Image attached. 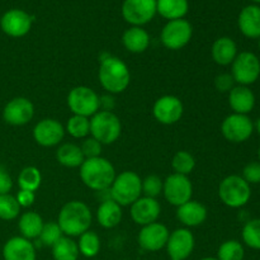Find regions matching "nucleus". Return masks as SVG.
<instances>
[{"instance_id":"obj_1","label":"nucleus","mask_w":260,"mask_h":260,"mask_svg":"<svg viewBox=\"0 0 260 260\" xmlns=\"http://www.w3.org/2000/svg\"><path fill=\"white\" fill-rule=\"evenodd\" d=\"M101 57L98 78L102 88L109 94L123 93L131 83V74L128 68L121 58L104 53Z\"/></svg>"},{"instance_id":"obj_2","label":"nucleus","mask_w":260,"mask_h":260,"mask_svg":"<svg viewBox=\"0 0 260 260\" xmlns=\"http://www.w3.org/2000/svg\"><path fill=\"white\" fill-rule=\"evenodd\" d=\"M90 208L81 201H70L65 203L58 212L57 223L65 236L75 238L86 233L91 226Z\"/></svg>"},{"instance_id":"obj_3","label":"nucleus","mask_w":260,"mask_h":260,"mask_svg":"<svg viewBox=\"0 0 260 260\" xmlns=\"http://www.w3.org/2000/svg\"><path fill=\"white\" fill-rule=\"evenodd\" d=\"M79 174L81 182L95 192L108 190L117 175L113 164L102 156L84 160Z\"/></svg>"},{"instance_id":"obj_4","label":"nucleus","mask_w":260,"mask_h":260,"mask_svg":"<svg viewBox=\"0 0 260 260\" xmlns=\"http://www.w3.org/2000/svg\"><path fill=\"white\" fill-rule=\"evenodd\" d=\"M108 190L111 200L118 203L121 207L131 206L141 197L142 179L137 173L127 170V172L116 175Z\"/></svg>"},{"instance_id":"obj_5","label":"nucleus","mask_w":260,"mask_h":260,"mask_svg":"<svg viewBox=\"0 0 260 260\" xmlns=\"http://www.w3.org/2000/svg\"><path fill=\"white\" fill-rule=\"evenodd\" d=\"M122 134V123L116 113L111 111H98L90 117V136L102 145H112Z\"/></svg>"},{"instance_id":"obj_6","label":"nucleus","mask_w":260,"mask_h":260,"mask_svg":"<svg viewBox=\"0 0 260 260\" xmlns=\"http://www.w3.org/2000/svg\"><path fill=\"white\" fill-rule=\"evenodd\" d=\"M221 202L230 208H241L250 201L251 188L241 175H229L218 185Z\"/></svg>"},{"instance_id":"obj_7","label":"nucleus","mask_w":260,"mask_h":260,"mask_svg":"<svg viewBox=\"0 0 260 260\" xmlns=\"http://www.w3.org/2000/svg\"><path fill=\"white\" fill-rule=\"evenodd\" d=\"M68 106L71 113L90 118L101 111L99 95L91 88L85 85L75 86L68 95Z\"/></svg>"},{"instance_id":"obj_8","label":"nucleus","mask_w":260,"mask_h":260,"mask_svg":"<svg viewBox=\"0 0 260 260\" xmlns=\"http://www.w3.org/2000/svg\"><path fill=\"white\" fill-rule=\"evenodd\" d=\"M231 76L238 85L249 86L255 83L260 76V60L249 51L238 53L231 63Z\"/></svg>"},{"instance_id":"obj_9","label":"nucleus","mask_w":260,"mask_h":260,"mask_svg":"<svg viewBox=\"0 0 260 260\" xmlns=\"http://www.w3.org/2000/svg\"><path fill=\"white\" fill-rule=\"evenodd\" d=\"M193 27L187 19L168 20L160 33V41L168 50L178 51L188 45L192 40Z\"/></svg>"},{"instance_id":"obj_10","label":"nucleus","mask_w":260,"mask_h":260,"mask_svg":"<svg viewBox=\"0 0 260 260\" xmlns=\"http://www.w3.org/2000/svg\"><path fill=\"white\" fill-rule=\"evenodd\" d=\"M156 0H124L122 17L132 27H142L156 15Z\"/></svg>"},{"instance_id":"obj_11","label":"nucleus","mask_w":260,"mask_h":260,"mask_svg":"<svg viewBox=\"0 0 260 260\" xmlns=\"http://www.w3.org/2000/svg\"><path fill=\"white\" fill-rule=\"evenodd\" d=\"M254 132V122L246 114L233 113L221 123V134L233 144H241L251 137Z\"/></svg>"},{"instance_id":"obj_12","label":"nucleus","mask_w":260,"mask_h":260,"mask_svg":"<svg viewBox=\"0 0 260 260\" xmlns=\"http://www.w3.org/2000/svg\"><path fill=\"white\" fill-rule=\"evenodd\" d=\"M162 194L170 205L179 207L192 200L193 185L188 177L173 173L164 180Z\"/></svg>"},{"instance_id":"obj_13","label":"nucleus","mask_w":260,"mask_h":260,"mask_svg":"<svg viewBox=\"0 0 260 260\" xmlns=\"http://www.w3.org/2000/svg\"><path fill=\"white\" fill-rule=\"evenodd\" d=\"M33 24V17L22 9H10L0 18V28L7 36L20 38L28 35Z\"/></svg>"},{"instance_id":"obj_14","label":"nucleus","mask_w":260,"mask_h":260,"mask_svg":"<svg viewBox=\"0 0 260 260\" xmlns=\"http://www.w3.org/2000/svg\"><path fill=\"white\" fill-rule=\"evenodd\" d=\"M184 113L182 101L175 95H162L154 103L152 114L159 123L170 126L180 121Z\"/></svg>"},{"instance_id":"obj_15","label":"nucleus","mask_w":260,"mask_h":260,"mask_svg":"<svg viewBox=\"0 0 260 260\" xmlns=\"http://www.w3.org/2000/svg\"><path fill=\"white\" fill-rule=\"evenodd\" d=\"M35 116V106L24 96H17L5 104L3 118L10 126H24L29 123Z\"/></svg>"},{"instance_id":"obj_16","label":"nucleus","mask_w":260,"mask_h":260,"mask_svg":"<svg viewBox=\"0 0 260 260\" xmlns=\"http://www.w3.org/2000/svg\"><path fill=\"white\" fill-rule=\"evenodd\" d=\"M196 240L188 229H177L170 233L167 243V251L170 260H187L194 250Z\"/></svg>"},{"instance_id":"obj_17","label":"nucleus","mask_w":260,"mask_h":260,"mask_svg":"<svg viewBox=\"0 0 260 260\" xmlns=\"http://www.w3.org/2000/svg\"><path fill=\"white\" fill-rule=\"evenodd\" d=\"M169 235L170 233L167 226L156 221V222H152L150 225L142 226L137 241L144 250L159 251L167 246Z\"/></svg>"},{"instance_id":"obj_18","label":"nucleus","mask_w":260,"mask_h":260,"mask_svg":"<svg viewBox=\"0 0 260 260\" xmlns=\"http://www.w3.org/2000/svg\"><path fill=\"white\" fill-rule=\"evenodd\" d=\"M65 136V127L52 118L41 119L33 128V139L43 147H52L60 144Z\"/></svg>"},{"instance_id":"obj_19","label":"nucleus","mask_w":260,"mask_h":260,"mask_svg":"<svg viewBox=\"0 0 260 260\" xmlns=\"http://www.w3.org/2000/svg\"><path fill=\"white\" fill-rule=\"evenodd\" d=\"M161 207L156 198L140 197L136 202L131 205V218L136 225L146 226L152 222H156L159 218Z\"/></svg>"},{"instance_id":"obj_20","label":"nucleus","mask_w":260,"mask_h":260,"mask_svg":"<svg viewBox=\"0 0 260 260\" xmlns=\"http://www.w3.org/2000/svg\"><path fill=\"white\" fill-rule=\"evenodd\" d=\"M4 260H36V248L32 241L23 236H14L3 248Z\"/></svg>"},{"instance_id":"obj_21","label":"nucleus","mask_w":260,"mask_h":260,"mask_svg":"<svg viewBox=\"0 0 260 260\" xmlns=\"http://www.w3.org/2000/svg\"><path fill=\"white\" fill-rule=\"evenodd\" d=\"M177 208V218L185 228H197L207 220V208L197 201L190 200Z\"/></svg>"},{"instance_id":"obj_22","label":"nucleus","mask_w":260,"mask_h":260,"mask_svg":"<svg viewBox=\"0 0 260 260\" xmlns=\"http://www.w3.org/2000/svg\"><path fill=\"white\" fill-rule=\"evenodd\" d=\"M240 32L245 37L256 40L260 38V7L256 4L246 5L243 8L238 18Z\"/></svg>"},{"instance_id":"obj_23","label":"nucleus","mask_w":260,"mask_h":260,"mask_svg":"<svg viewBox=\"0 0 260 260\" xmlns=\"http://www.w3.org/2000/svg\"><path fill=\"white\" fill-rule=\"evenodd\" d=\"M229 104L234 113L248 116L255 107V94L249 86L235 85L229 93Z\"/></svg>"},{"instance_id":"obj_24","label":"nucleus","mask_w":260,"mask_h":260,"mask_svg":"<svg viewBox=\"0 0 260 260\" xmlns=\"http://www.w3.org/2000/svg\"><path fill=\"white\" fill-rule=\"evenodd\" d=\"M213 61L220 66L231 65L238 56V46L230 37H220L213 42L211 48Z\"/></svg>"},{"instance_id":"obj_25","label":"nucleus","mask_w":260,"mask_h":260,"mask_svg":"<svg viewBox=\"0 0 260 260\" xmlns=\"http://www.w3.org/2000/svg\"><path fill=\"white\" fill-rule=\"evenodd\" d=\"M124 48L132 53H142L149 48L150 36L142 27H129L122 36Z\"/></svg>"},{"instance_id":"obj_26","label":"nucleus","mask_w":260,"mask_h":260,"mask_svg":"<svg viewBox=\"0 0 260 260\" xmlns=\"http://www.w3.org/2000/svg\"><path fill=\"white\" fill-rule=\"evenodd\" d=\"M122 207L113 200H104L96 210V220L104 229H113L122 221Z\"/></svg>"},{"instance_id":"obj_27","label":"nucleus","mask_w":260,"mask_h":260,"mask_svg":"<svg viewBox=\"0 0 260 260\" xmlns=\"http://www.w3.org/2000/svg\"><path fill=\"white\" fill-rule=\"evenodd\" d=\"M43 225H45V222H43L42 217L35 211L24 212L18 221V229L20 231V235L28 240L38 239Z\"/></svg>"},{"instance_id":"obj_28","label":"nucleus","mask_w":260,"mask_h":260,"mask_svg":"<svg viewBox=\"0 0 260 260\" xmlns=\"http://www.w3.org/2000/svg\"><path fill=\"white\" fill-rule=\"evenodd\" d=\"M188 10V0H156V12L168 20L183 19Z\"/></svg>"},{"instance_id":"obj_29","label":"nucleus","mask_w":260,"mask_h":260,"mask_svg":"<svg viewBox=\"0 0 260 260\" xmlns=\"http://www.w3.org/2000/svg\"><path fill=\"white\" fill-rule=\"evenodd\" d=\"M56 159L62 167L66 168H80L84 162L83 152H81L80 146L75 144H62L56 151Z\"/></svg>"},{"instance_id":"obj_30","label":"nucleus","mask_w":260,"mask_h":260,"mask_svg":"<svg viewBox=\"0 0 260 260\" xmlns=\"http://www.w3.org/2000/svg\"><path fill=\"white\" fill-rule=\"evenodd\" d=\"M78 243L73 238L63 235L52 246V256L55 260H78L79 258Z\"/></svg>"},{"instance_id":"obj_31","label":"nucleus","mask_w":260,"mask_h":260,"mask_svg":"<svg viewBox=\"0 0 260 260\" xmlns=\"http://www.w3.org/2000/svg\"><path fill=\"white\" fill-rule=\"evenodd\" d=\"M78 248L81 255H84L85 258H94L95 255H98L99 250H101V239L96 235V233L88 230L79 236Z\"/></svg>"},{"instance_id":"obj_32","label":"nucleus","mask_w":260,"mask_h":260,"mask_svg":"<svg viewBox=\"0 0 260 260\" xmlns=\"http://www.w3.org/2000/svg\"><path fill=\"white\" fill-rule=\"evenodd\" d=\"M42 183V175L38 168L25 167L18 175V185L23 190L36 192Z\"/></svg>"},{"instance_id":"obj_33","label":"nucleus","mask_w":260,"mask_h":260,"mask_svg":"<svg viewBox=\"0 0 260 260\" xmlns=\"http://www.w3.org/2000/svg\"><path fill=\"white\" fill-rule=\"evenodd\" d=\"M65 132L74 139H86L90 135V118L73 114L66 123Z\"/></svg>"},{"instance_id":"obj_34","label":"nucleus","mask_w":260,"mask_h":260,"mask_svg":"<svg viewBox=\"0 0 260 260\" xmlns=\"http://www.w3.org/2000/svg\"><path fill=\"white\" fill-rule=\"evenodd\" d=\"M172 168L173 170H174L175 174L188 177L196 168L194 156H193L190 152L185 151V150H180V151H178L177 154L173 156Z\"/></svg>"},{"instance_id":"obj_35","label":"nucleus","mask_w":260,"mask_h":260,"mask_svg":"<svg viewBox=\"0 0 260 260\" xmlns=\"http://www.w3.org/2000/svg\"><path fill=\"white\" fill-rule=\"evenodd\" d=\"M244 244L254 250H260V218L248 221L241 231Z\"/></svg>"},{"instance_id":"obj_36","label":"nucleus","mask_w":260,"mask_h":260,"mask_svg":"<svg viewBox=\"0 0 260 260\" xmlns=\"http://www.w3.org/2000/svg\"><path fill=\"white\" fill-rule=\"evenodd\" d=\"M245 249L238 240H228L220 245L217 250L218 260H244Z\"/></svg>"},{"instance_id":"obj_37","label":"nucleus","mask_w":260,"mask_h":260,"mask_svg":"<svg viewBox=\"0 0 260 260\" xmlns=\"http://www.w3.org/2000/svg\"><path fill=\"white\" fill-rule=\"evenodd\" d=\"M20 206L14 196L3 194L0 196V220L12 221L19 216Z\"/></svg>"},{"instance_id":"obj_38","label":"nucleus","mask_w":260,"mask_h":260,"mask_svg":"<svg viewBox=\"0 0 260 260\" xmlns=\"http://www.w3.org/2000/svg\"><path fill=\"white\" fill-rule=\"evenodd\" d=\"M62 236L63 234L62 231H61L58 223L51 221V222H47L43 225L42 231H41L38 239H40V241L43 244V245L51 246V248H52V246L55 245V244L57 243Z\"/></svg>"},{"instance_id":"obj_39","label":"nucleus","mask_w":260,"mask_h":260,"mask_svg":"<svg viewBox=\"0 0 260 260\" xmlns=\"http://www.w3.org/2000/svg\"><path fill=\"white\" fill-rule=\"evenodd\" d=\"M162 184L164 180L159 175H147L145 179H142V194L145 197L156 198L160 193H162Z\"/></svg>"},{"instance_id":"obj_40","label":"nucleus","mask_w":260,"mask_h":260,"mask_svg":"<svg viewBox=\"0 0 260 260\" xmlns=\"http://www.w3.org/2000/svg\"><path fill=\"white\" fill-rule=\"evenodd\" d=\"M102 146H103V145L99 141H96L94 137L88 136L86 139H84L83 144L80 145V149L85 159H93V157L101 156Z\"/></svg>"},{"instance_id":"obj_41","label":"nucleus","mask_w":260,"mask_h":260,"mask_svg":"<svg viewBox=\"0 0 260 260\" xmlns=\"http://www.w3.org/2000/svg\"><path fill=\"white\" fill-rule=\"evenodd\" d=\"M243 179L249 184H259L260 183V161H251L246 164L241 174Z\"/></svg>"},{"instance_id":"obj_42","label":"nucleus","mask_w":260,"mask_h":260,"mask_svg":"<svg viewBox=\"0 0 260 260\" xmlns=\"http://www.w3.org/2000/svg\"><path fill=\"white\" fill-rule=\"evenodd\" d=\"M235 80L231 74H220L215 79V86L221 93H230L231 89L235 86Z\"/></svg>"},{"instance_id":"obj_43","label":"nucleus","mask_w":260,"mask_h":260,"mask_svg":"<svg viewBox=\"0 0 260 260\" xmlns=\"http://www.w3.org/2000/svg\"><path fill=\"white\" fill-rule=\"evenodd\" d=\"M18 203H19L20 208H28L35 203L36 201V194L35 192H30V190H23L19 189V192L15 196Z\"/></svg>"},{"instance_id":"obj_44","label":"nucleus","mask_w":260,"mask_h":260,"mask_svg":"<svg viewBox=\"0 0 260 260\" xmlns=\"http://www.w3.org/2000/svg\"><path fill=\"white\" fill-rule=\"evenodd\" d=\"M13 188V179L9 173L0 167V196L9 194Z\"/></svg>"},{"instance_id":"obj_45","label":"nucleus","mask_w":260,"mask_h":260,"mask_svg":"<svg viewBox=\"0 0 260 260\" xmlns=\"http://www.w3.org/2000/svg\"><path fill=\"white\" fill-rule=\"evenodd\" d=\"M99 104H101V111H113L114 108V98L112 94L99 96Z\"/></svg>"},{"instance_id":"obj_46","label":"nucleus","mask_w":260,"mask_h":260,"mask_svg":"<svg viewBox=\"0 0 260 260\" xmlns=\"http://www.w3.org/2000/svg\"><path fill=\"white\" fill-rule=\"evenodd\" d=\"M254 129H255L256 132H258V135L260 136V117L258 119L255 121V123H254Z\"/></svg>"},{"instance_id":"obj_47","label":"nucleus","mask_w":260,"mask_h":260,"mask_svg":"<svg viewBox=\"0 0 260 260\" xmlns=\"http://www.w3.org/2000/svg\"><path fill=\"white\" fill-rule=\"evenodd\" d=\"M201 260H218L217 258H212V256H207V258H203Z\"/></svg>"},{"instance_id":"obj_48","label":"nucleus","mask_w":260,"mask_h":260,"mask_svg":"<svg viewBox=\"0 0 260 260\" xmlns=\"http://www.w3.org/2000/svg\"><path fill=\"white\" fill-rule=\"evenodd\" d=\"M253 3H255V4H260V0H251Z\"/></svg>"},{"instance_id":"obj_49","label":"nucleus","mask_w":260,"mask_h":260,"mask_svg":"<svg viewBox=\"0 0 260 260\" xmlns=\"http://www.w3.org/2000/svg\"><path fill=\"white\" fill-rule=\"evenodd\" d=\"M258 156H259V161H260V146H259V151H258Z\"/></svg>"},{"instance_id":"obj_50","label":"nucleus","mask_w":260,"mask_h":260,"mask_svg":"<svg viewBox=\"0 0 260 260\" xmlns=\"http://www.w3.org/2000/svg\"><path fill=\"white\" fill-rule=\"evenodd\" d=\"M259 50H260V38H259Z\"/></svg>"}]
</instances>
